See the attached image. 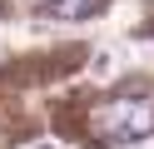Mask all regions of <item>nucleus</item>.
I'll return each instance as SVG.
<instances>
[{"instance_id":"nucleus-1","label":"nucleus","mask_w":154,"mask_h":149,"mask_svg":"<svg viewBox=\"0 0 154 149\" xmlns=\"http://www.w3.org/2000/svg\"><path fill=\"white\" fill-rule=\"evenodd\" d=\"M94 134L109 144H139L154 134V99H109L94 109Z\"/></svg>"},{"instance_id":"nucleus-2","label":"nucleus","mask_w":154,"mask_h":149,"mask_svg":"<svg viewBox=\"0 0 154 149\" xmlns=\"http://www.w3.org/2000/svg\"><path fill=\"white\" fill-rule=\"evenodd\" d=\"M109 0H45V10H50L55 20H90L94 10H104Z\"/></svg>"}]
</instances>
